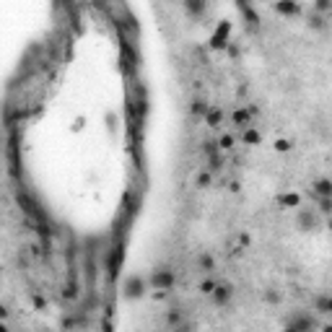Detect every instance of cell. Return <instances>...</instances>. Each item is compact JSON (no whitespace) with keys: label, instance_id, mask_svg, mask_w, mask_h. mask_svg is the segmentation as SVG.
I'll return each mask as SVG.
<instances>
[{"label":"cell","instance_id":"5b68a950","mask_svg":"<svg viewBox=\"0 0 332 332\" xmlns=\"http://www.w3.org/2000/svg\"><path fill=\"white\" fill-rule=\"evenodd\" d=\"M182 8L190 18H202L208 11V0H182Z\"/></svg>","mask_w":332,"mask_h":332},{"label":"cell","instance_id":"7c38bea8","mask_svg":"<svg viewBox=\"0 0 332 332\" xmlns=\"http://www.w3.org/2000/svg\"><path fill=\"white\" fill-rule=\"evenodd\" d=\"M208 107H210V104L202 99V96H195V99L190 101V115H192V117H205Z\"/></svg>","mask_w":332,"mask_h":332},{"label":"cell","instance_id":"7a4b0ae2","mask_svg":"<svg viewBox=\"0 0 332 332\" xmlns=\"http://www.w3.org/2000/svg\"><path fill=\"white\" fill-rule=\"evenodd\" d=\"M146 293V278L143 275H127L125 278V285H122V296L127 301H135Z\"/></svg>","mask_w":332,"mask_h":332},{"label":"cell","instance_id":"cb8c5ba5","mask_svg":"<svg viewBox=\"0 0 332 332\" xmlns=\"http://www.w3.org/2000/svg\"><path fill=\"white\" fill-rule=\"evenodd\" d=\"M275 148H278V150H288V148H291V140H278Z\"/></svg>","mask_w":332,"mask_h":332},{"label":"cell","instance_id":"30bf717a","mask_svg":"<svg viewBox=\"0 0 332 332\" xmlns=\"http://www.w3.org/2000/svg\"><path fill=\"white\" fill-rule=\"evenodd\" d=\"M312 190H314V195H319V198H332V182L327 177L316 179V182L312 184Z\"/></svg>","mask_w":332,"mask_h":332},{"label":"cell","instance_id":"d4e9b609","mask_svg":"<svg viewBox=\"0 0 332 332\" xmlns=\"http://www.w3.org/2000/svg\"><path fill=\"white\" fill-rule=\"evenodd\" d=\"M0 316H3V319L8 316V306H3V304H0Z\"/></svg>","mask_w":332,"mask_h":332},{"label":"cell","instance_id":"3957f363","mask_svg":"<svg viewBox=\"0 0 332 332\" xmlns=\"http://www.w3.org/2000/svg\"><path fill=\"white\" fill-rule=\"evenodd\" d=\"M236 5H239L241 16H244V21H247V26L252 29V32H257L260 29V16H257V11H254L252 0H236Z\"/></svg>","mask_w":332,"mask_h":332},{"label":"cell","instance_id":"e0dca14e","mask_svg":"<svg viewBox=\"0 0 332 332\" xmlns=\"http://www.w3.org/2000/svg\"><path fill=\"white\" fill-rule=\"evenodd\" d=\"M210 184H213V171L202 169L200 174H198V187H200V190H205V187H210Z\"/></svg>","mask_w":332,"mask_h":332},{"label":"cell","instance_id":"6da1fadb","mask_svg":"<svg viewBox=\"0 0 332 332\" xmlns=\"http://www.w3.org/2000/svg\"><path fill=\"white\" fill-rule=\"evenodd\" d=\"M174 283H177V273L171 267H156L153 273H150V278H148V285L153 291H171L174 288Z\"/></svg>","mask_w":332,"mask_h":332},{"label":"cell","instance_id":"52a82bcc","mask_svg":"<svg viewBox=\"0 0 332 332\" xmlns=\"http://www.w3.org/2000/svg\"><path fill=\"white\" fill-rule=\"evenodd\" d=\"M296 226L301 231H314L316 229V216L312 208H301L299 216H296Z\"/></svg>","mask_w":332,"mask_h":332},{"label":"cell","instance_id":"44dd1931","mask_svg":"<svg viewBox=\"0 0 332 332\" xmlns=\"http://www.w3.org/2000/svg\"><path fill=\"white\" fill-rule=\"evenodd\" d=\"M198 288H200V293H205V296H210V291L216 288V281H213V278H205V281H200Z\"/></svg>","mask_w":332,"mask_h":332},{"label":"cell","instance_id":"ac0fdd59","mask_svg":"<svg viewBox=\"0 0 332 332\" xmlns=\"http://www.w3.org/2000/svg\"><path fill=\"white\" fill-rule=\"evenodd\" d=\"M316 312H319V314H330L332 312V299L330 296H319V301H316Z\"/></svg>","mask_w":332,"mask_h":332},{"label":"cell","instance_id":"ba28073f","mask_svg":"<svg viewBox=\"0 0 332 332\" xmlns=\"http://www.w3.org/2000/svg\"><path fill=\"white\" fill-rule=\"evenodd\" d=\"M198 270H200V273H213V270H216V257H213V254H210V252H200L198 254Z\"/></svg>","mask_w":332,"mask_h":332},{"label":"cell","instance_id":"9a60e30c","mask_svg":"<svg viewBox=\"0 0 332 332\" xmlns=\"http://www.w3.org/2000/svg\"><path fill=\"white\" fill-rule=\"evenodd\" d=\"M278 202H281L283 208H299L301 205V198L296 192H288V195H281V198H278Z\"/></svg>","mask_w":332,"mask_h":332},{"label":"cell","instance_id":"d6986e66","mask_svg":"<svg viewBox=\"0 0 332 332\" xmlns=\"http://www.w3.org/2000/svg\"><path fill=\"white\" fill-rule=\"evenodd\" d=\"M216 143H218V150H226V148H233L236 138H233V135H221V138H218Z\"/></svg>","mask_w":332,"mask_h":332},{"label":"cell","instance_id":"8992f818","mask_svg":"<svg viewBox=\"0 0 332 332\" xmlns=\"http://www.w3.org/2000/svg\"><path fill=\"white\" fill-rule=\"evenodd\" d=\"M275 13L283 18H293L301 13V5L296 3V0H275Z\"/></svg>","mask_w":332,"mask_h":332},{"label":"cell","instance_id":"2e32d148","mask_svg":"<svg viewBox=\"0 0 332 332\" xmlns=\"http://www.w3.org/2000/svg\"><path fill=\"white\" fill-rule=\"evenodd\" d=\"M309 26L322 32V29L327 26V16H324V13H312V16H309Z\"/></svg>","mask_w":332,"mask_h":332},{"label":"cell","instance_id":"5bb4252c","mask_svg":"<svg viewBox=\"0 0 332 332\" xmlns=\"http://www.w3.org/2000/svg\"><path fill=\"white\" fill-rule=\"evenodd\" d=\"M231 122L236 125V127H247V125H252V112L249 109H236L231 115Z\"/></svg>","mask_w":332,"mask_h":332},{"label":"cell","instance_id":"ffe728a7","mask_svg":"<svg viewBox=\"0 0 332 332\" xmlns=\"http://www.w3.org/2000/svg\"><path fill=\"white\" fill-rule=\"evenodd\" d=\"M202 153H205L208 158L216 156V153H221V150H218V143L216 140H205V143H202Z\"/></svg>","mask_w":332,"mask_h":332},{"label":"cell","instance_id":"9c48e42d","mask_svg":"<svg viewBox=\"0 0 332 332\" xmlns=\"http://www.w3.org/2000/svg\"><path fill=\"white\" fill-rule=\"evenodd\" d=\"M208 122V127H221L223 125V112L218 109V107H213V104H210L208 107V112H205V117H202Z\"/></svg>","mask_w":332,"mask_h":332},{"label":"cell","instance_id":"603a6c76","mask_svg":"<svg viewBox=\"0 0 332 332\" xmlns=\"http://www.w3.org/2000/svg\"><path fill=\"white\" fill-rule=\"evenodd\" d=\"M319 210H322L324 216L330 213V198H319Z\"/></svg>","mask_w":332,"mask_h":332},{"label":"cell","instance_id":"7402d4cb","mask_svg":"<svg viewBox=\"0 0 332 332\" xmlns=\"http://www.w3.org/2000/svg\"><path fill=\"white\" fill-rule=\"evenodd\" d=\"M265 301H267V304H281V293H278L275 288H267L265 291Z\"/></svg>","mask_w":332,"mask_h":332},{"label":"cell","instance_id":"277c9868","mask_svg":"<svg viewBox=\"0 0 332 332\" xmlns=\"http://www.w3.org/2000/svg\"><path fill=\"white\" fill-rule=\"evenodd\" d=\"M210 299H213L216 306H226L233 299V285L231 283H216V288L210 291Z\"/></svg>","mask_w":332,"mask_h":332},{"label":"cell","instance_id":"8fae6325","mask_svg":"<svg viewBox=\"0 0 332 332\" xmlns=\"http://www.w3.org/2000/svg\"><path fill=\"white\" fill-rule=\"evenodd\" d=\"M241 140H244L247 146H260L262 135H260V130H257L254 125H247V127H244V133H241Z\"/></svg>","mask_w":332,"mask_h":332},{"label":"cell","instance_id":"4fadbf2b","mask_svg":"<svg viewBox=\"0 0 332 332\" xmlns=\"http://www.w3.org/2000/svg\"><path fill=\"white\" fill-rule=\"evenodd\" d=\"M285 327H288V330H312L314 319H312V316H293V319H288Z\"/></svg>","mask_w":332,"mask_h":332}]
</instances>
